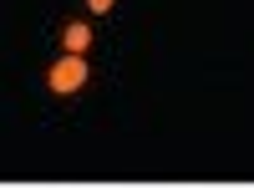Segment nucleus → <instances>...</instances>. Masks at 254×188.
I'll return each mask as SVG.
<instances>
[{"instance_id": "f257e3e1", "label": "nucleus", "mask_w": 254, "mask_h": 188, "mask_svg": "<svg viewBox=\"0 0 254 188\" xmlns=\"http://www.w3.org/2000/svg\"><path fill=\"white\" fill-rule=\"evenodd\" d=\"M92 81V71H87V56H71V51H61L51 66H46V87L56 92V97H71V92H81Z\"/></svg>"}, {"instance_id": "f03ea898", "label": "nucleus", "mask_w": 254, "mask_h": 188, "mask_svg": "<svg viewBox=\"0 0 254 188\" xmlns=\"http://www.w3.org/2000/svg\"><path fill=\"white\" fill-rule=\"evenodd\" d=\"M87 46H92V26H87V20H71V26L61 31V51H71V56H87Z\"/></svg>"}, {"instance_id": "7ed1b4c3", "label": "nucleus", "mask_w": 254, "mask_h": 188, "mask_svg": "<svg viewBox=\"0 0 254 188\" xmlns=\"http://www.w3.org/2000/svg\"><path fill=\"white\" fill-rule=\"evenodd\" d=\"M112 5H117V0H87V10H92V15H107Z\"/></svg>"}]
</instances>
